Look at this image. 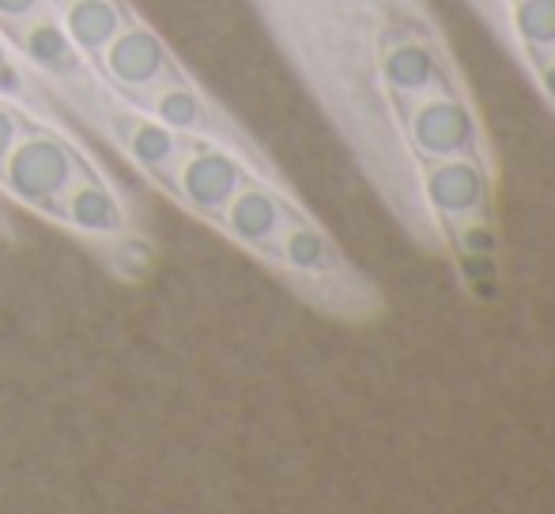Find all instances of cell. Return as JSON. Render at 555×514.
Segmentation results:
<instances>
[{"instance_id":"1","label":"cell","mask_w":555,"mask_h":514,"mask_svg":"<svg viewBox=\"0 0 555 514\" xmlns=\"http://www.w3.org/2000/svg\"><path fill=\"white\" fill-rule=\"evenodd\" d=\"M76 178V155L61 140L35 132L27 140H15V147L4 159V182L27 205H53L65 197V190Z\"/></svg>"},{"instance_id":"2","label":"cell","mask_w":555,"mask_h":514,"mask_svg":"<svg viewBox=\"0 0 555 514\" xmlns=\"http://www.w3.org/2000/svg\"><path fill=\"white\" fill-rule=\"evenodd\" d=\"M427 201L439 208L442 216L457 220V216H476L488 205V175L473 155H442L431 159L424 178Z\"/></svg>"},{"instance_id":"3","label":"cell","mask_w":555,"mask_h":514,"mask_svg":"<svg viewBox=\"0 0 555 514\" xmlns=\"http://www.w3.org/2000/svg\"><path fill=\"white\" fill-rule=\"evenodd\" d=\"M412 140L427 159L465 155L476 144V121L461 99H427L412 114Z\"/></svg>"},{"instance_id":"4","label":"cell","mask_w":555,"mask_h":514,"mask_svg":"<svg viewBox=\"0 0 555 514\" xmlns=\"http://www.w3.org/2000/svg\"><path fill=\"white\" fill-rule=\"evenodd\" d=\"M103 65L125 88H147L159 76H167V50L163 42L144 27H121L117 35L106 42L103 50Z\"/></svg>"},{"instance_id":"5","label":"cell","mask_w":555,"mask_h":514,"mask_svg":"<svg viewBox=\"0 0 555 514\" xmlns=\"http://www.w3.org/2000/svg\"><path fill=\"white\" fill-rule=\"evenodd\" d=\"M242 185V170L231 155L223 152H197L182 163V175H178V190L190 201L197 213H223L227 201L234 197V190Z\"/></svg>"},{"instance_id":"6","label":"cell","mask_w":555,"mask_h":514,"mask_svg":"<svg viewBox=\"0 0 555 514\" xmlns=\"http://www.w3.org/2000/svg\"><path fill=\"white\" fill-rule=\"evenodd\" d=\"M223 213H227L231 235L249 246H264L280 231V223H284L280 201L272 197L269 190H261V185H238L234 197L227 201Z\"/></svg>"},{"instance_id":"7","label":"cell","mask_w":555,"mask_h":514,"mask_svg":"<svg viewBox=\"0 0 555 514\" xmlns=\"http://www.w3.org/2000/svg\"><path fill=\"white\" fill-rule=\"evenodd\" d=\"M121 27H125V12L114 0H73L65 8V35L83 53H103L106 42Z\"/></svg>"},{"instance_id":"8","label":"cell","mask_w":555,"mask_h":514,"mask_svg":"<svg viewBox=\"0 0 555 514\" xmlns=\"http://www.w3.org/2000/svg\"><path fill=\"white\" fill-rule=\"evenodd\" d=\"M61 213L68 216L76 231H88V235H114L121 228V208H117V197L106 190L103 182H80L65 190V208Z\"/></svg>"},{"instance_id":"9","label":"cell","mask_w":555,"mask_h":514,"mask_svg":"<svg viewBox=\"0 0 555 514\" xmlns=\"http://www.w3.org/2000/svg\"><path fill=\"white\" fill-rule=\"evenodd\" d=\"M382 76L397 91H424L435 80V57L420 42H393L382 53Z\"/></svg>"},{"instance_id":"10","label":"cell","mask_w":555,"mask_h":514,"mask_svg":"<svg viewBox=\"0 0 555 514\" xmlns=\"http://www.w3.org/2000/svg\"><path fill=\"white\" fill-rule=\"evenodd\" d=\"M23 50H27V57L35 65L53 68V73H73V42L53 20H38L23 35Z\"/></svg>"},{"instance_id":"11","label":"cell","mask_w":555,"mask_h":514,"mask_svg":"<svg viewBox=\"0 0 555 514\" xmlns=\"http://www.w3.org/2000/svg\"><path fill=\"white\" fill-rule=\"evenodd\" d=\"M514 30L533 53L555 50V0H518L514 4Z\"/></svg>"},{"instance_id":"12","label":"cell","mask_w":555,"mask_h":514,"mask_svg":"<svg viewBox=\"0 0 555 514\" xmlns=\"http://www.w3.org/2000/svg\"><path fill=\"white\" fill-rule=\"evenodd\" d=\"M129 152L144 170H167L170 159H175V152H178L175 129L163 126V121H159V126H155V121L137 126L129 132Z\"/></svg>"},{"instance_id":"13","label":"cell","mask_w":555,"mask_h":514,"mask_svg":"<svg viewBox=\"0 0 555 514\" xmlns=\"http://www.w3.org/2000/svg\"><path fill=\"white\" fill-rule=\"evenodd\" d=\"M284 261L287 265H295V269H302V272H325V269H333V250H330V243H325L322 235H318L314 228H292L284 235Z\"/></svg>"},{"instance_id":"14","label":"cell","mask_w":555,"mask_h":514,"mask_svg":"<svg viewBox=\"0 0 555 514\" xmlns=\"http://www.w3.org/2000/svg\"><path fill=\"white\" fill-rule=\"evenodd\" d=\"M155 114H159L163 126L170 129H197L201 118H205V106H201V99L193 95L190 88H167L159 91V99H155Z\"/></svg>"},{"instance_id":"15","label":"cell","mask_w":555,"mask_h":514,"mask_svg":"<svg viewBox=\"0 0 555 514\" xmlns=\"http://www.w3.org/2000/svg\"><path fill=\"white\" fill-rule=\"evenodd\" d=\"M15 140H20V121H15L12 111H4L0 106V167H4L8 152L15 147Z\"/></svg>"},{"instance_id":"16","label":"cell","mask_w":555,"mask_h":514,"mask_svg":"<svg viewBox=\"0 0 555 514\" xmlns=\"http://www.w3.org/2000/svg\"><path fill=\"white\" fill-rule=\"evenodd\" d=\"M42 0H0V20H27V15L38 12Z\"/></svg>"},{"instance_id":"17","label":"cell","mask_w":555,"mask_h":514,"mask_svg":"<svg viewBox=\"0 0 555 514\" xmlns=\"http://www.w3.org/2000/svg\"><path fill=\"white\" fill-rule=\"evenodd\" d=\"M544 91H548L552 103H555V61L552 65H544Z\"/></svg>"},{"instance_id":"18","label":"cell","mask_w":555,"mask_h":514,"mask_svg":"<svg viewBox=\"0 0 555 514\" xmlns=\"http://www.w3.org/2000/svg\"><path fill=\"white\" fill-rule=\"evenodd\" d=\"M4 61H8V53H4V42H0V65H4Z\"/></svg>"}]
</instances>
